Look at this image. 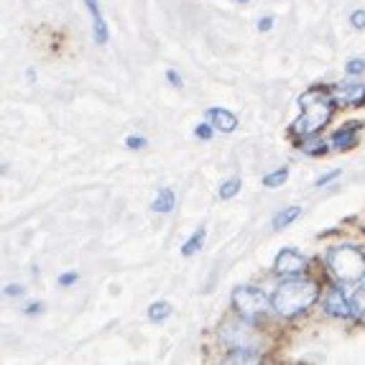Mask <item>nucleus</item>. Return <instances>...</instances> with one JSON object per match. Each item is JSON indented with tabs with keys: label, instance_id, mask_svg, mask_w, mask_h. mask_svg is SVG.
<instances>
[{
	"label": "nucleus",
	"instance_id": "8",
	"mask_svg": "<svg viewBox=\"0 0 365 365\" xmlns=\"http://www.w3.org/2000/svg\"><path fill=\"white\" fill-rule=\"evenodd\" d=\"M205 115H207V120L212 123V128L222 130V133H232V130L237 128V118L225 108H210Z\"/></svg>",
	"mask_w": 365,
	"mask_h": 365
},
{
	"label": "nucleus",
	"instance_id": "30",
	"mask_svg": "<svg viewBox=\"0 0 365 365\" xmlns=\"http://www.w3.org/2000/svg\"><path fill=\"white\" fill-rule=\"evenodd\" d=\"M237 3H248V0H237Z\"/></svg>",
	"mask_w": 365,
	"mask_h": 365
},
{
	"label": "nucleus",
	"instance_id": "16",
	"mask_svg": "<svg viewBox=\"0 0 365 365\" xmlns=\"http://www.w3.org/2000/svg\"><path fill=\"white\" fill-rule=\"evenodd\" d=\"M287 179H289V169L284 166V169H276V171H271V174H266V177H263V187H268V189L281 187Z\"/></svg>",
	"mask_w": 365,
	"mask_h": 365
},
{
	"label": "nucleus",
	"instance_id": "19",
	"mask_svg": "<svg viewBox=\"0 0 365 365\" xmlns=\"http://www.w3.org/2000/svg\"><path fill=\"white\" fill-rule=\"evenodd\" d=\"M345 72L350 74V77H358V74L365 72V61L363 59H350L345 64Z\"/></svg>",
	"mask_w": 365,
	"mask_h": 365
},
{
	"label": "nucleus",
	"instance_id": "24",
	"mask_svg": "<svg viewBox=\"0 0 365 365\" xmlns=\"http://www.w3.org/2000/svg\"><path fill=\"white\" fill-rule=\"evenodd\" d=\"M340 177V169H335V171H327V174H322V177L317 179V187H324V184H329L332 179H337Z\"/></svg>",
	"mask_w": 365,
	"mask_h": 365
},
{
	"label": "nucleus",
	"instance_id": "22",
	"mask_svg": "<svg viewBox=\"0 0 365 365\" xmlns=\"http://www.w3.org/2000/svg\"><path fill=\"white\" fill-rule=\"evenodd\" d=\"M350 24H353V29H365V11H355L353 16H350Z\"/></svg>",
	"mask_w": 365,
	"mask_h": 365
},
{
	"label": "nucleus",
	"instance_id": "27",
	"mask_svg": "<svg viewBox=\"0 0 365 365\" xmlns=\"http://www.w3.org/2000/svg\"><path fill=\"white\" fill-rule=\"evenodd\" d=\"M271 29H274V19H271V16L258 21V31H271Z\"/></svg>",
	"mask_w": 365,
	"mask_h": 365
},
{
	"label": "nucleus",
	"instance_id": "17",
	"mask_svg": "<svg viewBox=\"0 0 365 365\" xmlns=\"http://www.w3.org/2000/svg\"><path fill=\"white\" fill-rule=\"evenodd\" d=\"M240 192V179L237 177H232V179H227V182H222L220 184V189H217V195H220V200H232V197Z\"/></svg>",
	"mask_w": 365,
	"mask_h": 365
},
{
	"label": "nucleus",
	"instance_id": "14",
	"mask_svg": "<svg viewBox=\"0 0 365 365\" xmlns=\"http://www.w3.org/2000/svg\"><path fill=\"white\" fill-rule=\"evenodd\" d=\"M202 243H205V227H200V230H195V235L189 237L187 243L182 245V253H184V256H195L197 250L202 248Z\"/></svg>",
	"mask_w": 365,
	"mask_h": 365
},
{
	"label": "nucleus",
	"instance_id": "13",
	"mask_svg": "<svg viewBox=\"0 0 365 365\" xmlns=\"http://www.w3.org/2000/svg\"><path fill=\"white\" fill-rule=\"evenodd\" d=\"M302 215V207H287V210H281L279 215L274 217V227L276 230H281V227H287L289 222H294V220Z\"/></svg>",
	"mask_w": 365,
	"mask_h": 365
},
{
	"label": "nucleus",
	"instance_id": "15",
	"mask_svg": "<svg viewBox=\"0 0 365 365\" xmlns=\"http://www.w3.org/2000/svg\"><path fill=\"white\" fill-rule=\"evenodd\" d=\"M169 314H171L169 302H153V304L148 307V319H151V322H161V319H166Z\"/></svg>",
	"mask_w": 365,
	"mask_h": 365
},
{
	"label": "nucleus",
	"instance_id": "21",
	"mask_svg": "<svg viewBox=\"0 0 365 365\" xmlns=\"http://www.w3.org/2000/svg\"><path fill=\"white\" fill-rule=\"evenodd\" d=\"M304 151L309 153V156H319V153L327 151V146H324V140H314L312 146H304Z\"/></svg>",
	"mask_w": 365,
	"mask_h": 365
},
{
	"label": "nucleus",
	"instance_id": "25",
	"mask_svg": "<svg viewBox=\"0 0 365 365\" xmlns=\"http://www.w3.org/2000/svg\"><path fill=\"white\" fill-rule=\"evenodd\" d=\"M166 79L171 82V87H182V74H179L177 69H169V72H166Z\"/></svg>",
	"mask_w": 365,
	"mask_h": 365
},
{
	"label": "nucleus",
	"instance_id": "12",
	"mask_svg": "<svg viewBox=\"0 0 365 365\" xmlns=\"http://www.w3.org/2000/svg\"><path fill=\"white\" fill-rule=\"evenodd\" d=\"M171 207H174V192H171L169 187H164V189H158V195H156V200H153V205H151V210L153 212H171Z\"/></svg>",
	"mask_w": 365,
	"mask_h": 365
},
{
	"label": "nucleus",
	"instance_id": "6",
	"mask_svg": "<svg viewBox=\"0 0 365 365\" xmlns=\"http://www.w3.org/2000/svg\"><path fill=\"white\" fill-rule=\"evenodd\" d=\"M324 312L329 317H337V319H347L353 314V302H347V297L342 294L340 287H329L327 294H324Z\"/></svg>",
	"mask_w": 365,
	"mask_h": 365
},
{
	"label": "nucleus",
	"instance_id": "11",
	"mask_svg": "<svg viewBox=\"0 0 365 365\" xmlns=\"http://www.w3.org/2000/svg\"><path fill=\"white\" fill-rule=\"evenodd\" d=\"M220 365H263V360L253 347H235Z\"/></svg>",
	"mask_w": 365,
	"mask_h": 365
},
{
	"label": "nucleus",
	"instance_id": "29",
	"mask_svg": "<svg viewBox=\"0 0 365 365\" xmlns=\"http://www.w3.org/2000/svg\"><path fill=\"white\" fill-rule=\"evenodd\" d=\"M41 309H43V304H31L29 309H26V314H38Z\"/></svg>",
	"mask_w": 365,
	"mask_h": 365
},
{
	"label": "nucleus",
	"instance_id": "3",
	"mask_svg": "<svg viewBox=\"0 0 365 365\" xmlns=\"http://www.w3.org/2000/svg\"><path fill=\"white\" fill-rule=\"evenodd\" d=\"M329 274L342 284H358L365 279V253L358 245H332L324 253Z\"/></svg>",
	"mask_w": 365,
	"mask_h": 365
},
{
	"label": "nucleus",
	"instance_id": "4",
	"mask_svg": "<svg viewBox=\"0 0 365 365\" xmlns=\"http://www.w3.org/2000/svg\"><path fill=\"white\" fill-rule=\"evenodd\" d=\"M232 309L243 317L245 322H256L266 312V294L256 287H237L232 292Z\"/></svg>",
	"mask_w": 365,
	"mask_h": 365
},
{
	"label": "nucleus",
	"instance_id": "18",
	"mask_svg": "<svg viewBox=\"0 0 365 365\" xmlns=\"http://www.w3.org/2000/svg\"><path fill=\"white\" fill-rule=\"evenodd\" d=\"M353 312L360 317V319H365V289H358L353 297Z\"/></svg>",
	"mask_w": 365,
	"mask_h": 365
},
{
	"label": "nucleus",
	"instance_id": "26",
	"mask_svg": "<svg viewBox=\"0 0 365 365\" xmlns=\"http://www.w3.org/2000/svg\"><path fill=\"white\" fill-rule=\"evenodd\" d=\"M74 281H77V274H74V271H69V274H61L59 276V284H61V287H72Z\"/></svg>",
	"mask_w": 365,
	"mask_h": 365
},
{
	"label": "nucleus",
	"instance_id": "23",
	"mask_svg": "<svg viewBox=\"0 0 365 365\" xmlns=\"http://www.w3.org/2000/svg\"><path fill=\"white\" fill-rule=\"evenodd\" d=\"M125 146L128 148H143L146 146V138H143V135H128V138H125Z\"/></svg>",
	"mask_w": 365,
	"mask_h": 365
},
{
	"label": "nucleus",
	"instance_id": "10",
	"mask_svg": "<svg viewBox=\"0 0 365 365\" xmlns=\"http://www.w3.org/2000/svg\"><path fill=\"white\" fill-rule=\"evenodd\" d=\"M332 92H335L337 100H342V103H347V105L365 103V85H358V82H345V85H337Z\"/></svg>",
	"mask_w": 365,
	"mask_h": 365
},
{
	"label": "nucleus",
	"instance_id": "9",
	"mask_svg": "<svg viewBox=\"0 0 365 365\" xmlns=\"http://www.w3.org/2000/svg\"><path fill=\"white\" fill-rule=\"evenodd\" d=\"M85 6L92 13V36H95V43H108V24H105L103 13H100V3L98 0H85Z\"/></svg>",
	"mask_w": 365,
	"mask_h": 365
},
{
	"label": "nucleus",
	"instance_id": "28",
	"mask_svg": "<svg viewBox=\"0 0 365 365\" xmlns=\"http://www.w3.org/2000/svg\"><path fill=\"white\" fill-rule=\"evenodd\" d=\"M6 294H8V297H21V294H24V287H13V284H8Z\"/></svg>",
	"mask_w": 365,
	"mask_h": 365
},
{
	"label": "nucleus",
	"instance_id": "2",
	"mask_svg": "<svg viewBox=\"0 0 365 365\" xmlns=\"http://www.w3.org/2000/svg\"><path fill=\"white\" fill-rule=\"evenodd\" d=\"M317 299H319V289H317L314 281L292 276V279L281 281L276 292L271 294V307L281 317H297L309 309Z\"/></svg>",
	"mask_w": 365,
	"mask_h": 365
},
{
	"label": "nucleus",
	"instance_id": "7",
	"mask_svg": "<svg viewBox=\"0 0 365 365\" xmlns=\"http://www.w3.org/2000/svg\"><path fill=\"white\" fill-rule=\"evenodd\" d=\"M360 128H363V123H347V125H342L340 130L332 133V146L340 148V151H347V148L358 146Z\"/></svg>",
	"mask_w": 365,
	"mask_h": 365
},
{
	"label": "nucleus",
	"instance_id": "20",
	"mask_svg": "<svg viewBox=\"0 0 365 365\" xmlns=\"http://www.w3.org/2000/svg\"><path fill=\"white\" fill-rule=\"evenodd\" d=\"M195 135L202 140H210L212 138V123H200V125L195 128Z\"/></svg>",
	"mask_w": 365,
	"mask_h": 365
},
{
	"label": "nucleus",
	"instance_id": "1",
	"mask_svg": "<svg viewBox=\"0 0 365 365\" xmlns=\"http://www.w3.org/2000/svg\"><path fill=\"white\" fill-rule=\"evenodd\" d=\"M299 105H302V115L294 120L292 133L299 135V138H312L317 130H322L329 123V118L335 113L337 98L332 90L312 87L299 98Z\"/></svg>",
	"mask_w": 365,
	"mask_h": 365
},
{
	"label": "nucleus",
	"instance_id": "5",
	"mask_svg": "<svg viewBox=\"0 0 365 365\" xmlns=\"http://www.w3.org/2000/svg\"><path fill=\"white\" fill-rule=\"evenodd\" d=\"M274 271L279 276H287V279H292V276H302L307 271V258L299 253V250L294 248H284L276 256L274 261Z\"/></svg>",
	"mask_w": 365,
	"mask_h": 365
}]
</instances>
